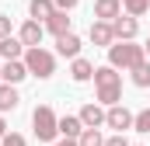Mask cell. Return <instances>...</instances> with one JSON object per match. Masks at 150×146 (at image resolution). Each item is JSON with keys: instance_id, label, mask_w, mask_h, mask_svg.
Returning a JSON list of instances; mask_svg holds the SVG:
<instances>
[{"instance_id": "6da1fadb", "label": "cell", "mask_w": 150, "mask_h": 146, "mask_svg": "<svg viewBox=\"0 0 150 146\" xmlns=\"http://www.w3.org/2000/svg\"><path fill=\"white\" fill-rule=\"evenodd\" d=\"M94 87H98V101L105 108H112L122 101V77L112 66H94Z\"/></svg>"}, {"instance_id": "7a4b0ae2", "label": "cell", "mask_w": 150, "mask_h": 146, "mask_svg": "<svg viewBox=\"0 0 150 146\" xmlns=\"http://www.w3.org/2000/svg\"><path fill=\"white\" fill-rule=\"evenodd\" d=\"M140 63H147V49L133 45V42H115L108 49V66L112 70H136Z\"/></svg>"}, {"instance_id": "3957f363", "label": "cell", "mask_w": 150, "mask_h": 146, "mask_svg": "<svg viewBox=\"0 0 150 146\" xmlns=\"http://www.w3.org/2000/svg\"><path fill=\"white\" fill-rule=\"evenodd\" d=\"M32 132H35L38 143H49V146L59 136V118H56V111L49 108V105H38V108L32 111Z\"/></svg>"}, {"instance_id": "277c9868", "label": "cell", "mask_w": 150, "mask_h": 146, "mask_svg": "<svg viewBox=\"0 0 150 146\" xmlns=\"http://www.w3.org/2000/svg\"><path fill=\"white\" fill-rule=\"evenodd\" d=\"M25 66H28V77H38V80H49L56 73V56L49 49H25Z\"/></svg>"}, {"instance_id": "5b68a950", "label": "cell", "mask_w": 150, "mask_h": 146, "mask_svg": "<svg viewBox=\"0 0 150 146\" xmlns=\"http://www.w3.org/2000/svg\"><path fill=\"white\" fill-rule=\"evenodd\" d=\"M133 111L126 108V105H112V108H105V125L108 129H115L119 136H126V129H133Z\"/></svg>"}, {"instance_id": "8992f818", "label": "cell", "mask_w": 150, "mask_h": 146, "mask_svg": "<svg viewBox=\"0 0 150 146\" xmlns=\"http://www.w3.org/2000/svg\"><path fill=\"white\" fill-rule=\"evenodd\" d=\"M112 32H115V42H133L136 32H140V21L129 18V14H119V18L112 21Z\"/></svg>"}, {"instance_id": "52a82bcc", "label": "cell", "mask_w": 150, "mask_h": 146, "mask_svg": "<svg viewBox=\"0 0 150 146\" xmlns=\"http://www.w3.org/2000/svg\"><path fill=\"white\" fill-rule=\"evenodd\" d=\"M42 35H45V25H38V21H25L21 32H18V38H21L25 49H38L42 45Z\"/></svg>"}, {"instance_id": "ba28073f", "label": "cell", "mask_w": 150, "mask_h": 146, "mask_svg": "<svg viewBox=\"0 0 150 146\" xmlns=\"http://www.w3.org/2000/svg\"><path fill=\"white\" fill-rule=\"evenodd\" d=\"M77 118H80V125H84V129H101V125H105V108L91 101V105H84V108H80Z\"/></svg>"}, {"instance_id": "9c48e42d", "label": "cell", "mask_w": 150, "mask_h": 146, "mask_svg": "<svg viewBox=\"0 0 150 146\" xmlns=\"http://www.w3.org/2000/svg\"><path fill=\"white\" fill-rule=\"evenodd\" d=\"M91 42L101 45V49H112L115 45V32L108 21H91Z\"/></svg>"}, {"instance_id": "30bf717a", "label": "cell", "mask_w": 150, "mask_h": 146, "mask_svg": "<svg viewBox=\"0 0 150 146\" xmlns=\"http://www.w3.org/2000/svg\"><path fill=\"white\" fill-rule=\"evenodd\" d=\"M119 14H122V0H98L94 4V21H108L112 25Z\"/></svg>"}, {"instance_id": "8fae6325", "label": "cell", "mask_w": 150, "mask_h": 146, "mask_svg": "<svg viewBox=\"0 0 150 146\" xmlns=\"http://www.w3.org/2000/svg\"><path fill=\"white\" fill-rule=\"evenodd\" d=\"M56 52H59V56H67V59H77V56H80V38H77L74 32L59 35V38H56Z\"/></svg>"}, {"instance_id": "7c38bea8", "label": "cell", "mask_w": 150, "mask_h": 146, "mask_svg": "<svg viewBox=\"0 0 150 146\" xmlns=\"http://www.w3.org/2000/svg\"><path fill=\"white\" fill-rule=\"evenodd\" d=\"M70 77H74L77 84H87V80H94V63H91V59H84V56H77L74 63H70Z\"/></svg>"}, {"instance_id": "4fadbf2b", "label": "cell", "mask_w": 150, "mask_h": 146, "mask_svg": "<svg viewBox=\"0 0 150 146\" xmlns=\"http://www.w3.org/2000/svg\"><path fill=\"white\" fill-rule=\"evenodd\" d=\"M28 77V66H25V59H11V63H4V84H21Z\"/></svg>"}, {"instance_id": "5bb4252c", "label": "cell", "mask_w": 150, "mask_h": 146, "mask_svg": "<svg viewBox=\"0 0 150 146\" xmlns=\"http://www.w3.org/2000/svg\"><path fill=\"white\" fill-rule=\"evenodd\" d=\"M0 56H4V63H11V59H25V45H21V38H0Z\"/></svg>"}, {"instance_id": "9a60e30c", "label": "cell", "mask_w": 150, "mask_h": 146, "mask_svg": "<svg viewBox=\"0 0 150 146\" xmlns=\"http://www.w3.org/2000/svg\"><path fill=\"white\" fill-rule=\"evenodd\" d=\"M28 11H32V21H38V25H45V21L52 18L56 4H52V0H32V4H28Z\"/></svg>"}, {"instance_id": "2e32d148", "label": "cell", "mask_w": 150, "mask_h": 146, "mask_svg": "<svg viewBox=\"0 0 150 146\" xmlns=\"http://www.w3.org/2000/svg\"><path fill=\"white\" fill-rule=\"evenodd\" d=\"M80 132H84V125H80L77 115H63L59 118V136L63 139H80Z\"/></svg>"}, {"instance_id": "e0dca14e", "label": "cell", "mask_w": 150, "mask_h": 146, "mask_svg": "<svg viewBox=\"0 0 150 146\" xmlns=\"http://www.w3.org/2000/svg\"><path fill=\"white\" fill-rule=\"evenodd\" d=\"M45 32H52V35H67L70 32V18H67V11H52V18L45 21Z\"/></svg>"}, {"instance_id": "ac0fdd59", "label": "cell", "mask_w": 150, "mask_h": 146, "mask_svg": "<svg viewBox=\"0 0 150 146\" xmlns=\"http://www.w3.org/2000/svg\"><path fill=\"white\" fill-rule=\"evenodd\" d=\"M18 105H21L18 91H14L11 84H0V115H4V111H14Z\"/></svg>"}, {"instance_id": "d6986e66", "label": "cell", "mask_w": 150, "mask_h": 146, "mask_svg": "<svg viewBox=\"0 0 150 146\" xmlns=\"http://www.w3.org/2000/svg\"><path fill=\"white\" fill-rule=\"evenodd\" d=\"M77 146H105L101 129H84V132H80V139H77Z\"/></svg>"}, {"instance_id": "ffe728a7", "label": "cell", "mask_w": 150, "mask_h": 146, "mask_svg": "<svg viewBox=\"0 0 150 146\" xmlns=\"http://www.w3.org/2000/svg\"><path fill=\"white\" fill-rule=\"evenodd\" d=\"M129 73H133V84H136V87H150V59L140 63L136 70H129Z\"/></svg>"}, {"instance_id": "44dd1931", "label": "cell", "mask_w": 150, "mask_h": 146, "mask_svg": "<svg viewBox=\"0 0 150 146\" xmlns=\"http://www.w3.org/2000/svg\"><path fill=\"white\" fill-rule=\"evenodd\" d=\"M122 7H126L129 18H140V14H147V11H150V0H122Z\"/></svg>"}, {"instance_id": "7402d4cb", "label": "cell", "mask_w": 150, "mask_h": 146, "mask_svg": "<svg viewBox=\"0 0 150 146\" xmlns=\"http://www.w3.org/2000/svg\"><path fill=\"white\" fill-rule=\"evenodd\" d=\"M133 129H136V132H150V108H143L133 118Z\"/></svg>"}, {"instance_id": "603a6c76", "label": "cell", "mask_w": 150, "mask_h": 146, "mask_svg": "<svg viewBox=\"0 0 150 146\" xmlns=\"http://www.w3.org/2000/svg\"><path fill=\"white\" fill-rule=\"evenodd\" d=\"M0 146H25V136H18V132H11V136H4Z\"/></svg>"}, {"instance_id": "cb8c5ba5", "label": "cell", "mask_w": 150, "mask_h": 146, "mask_svg": "<svg viewBox=\"0 0 150 146\" xmlns=\"http://www.w3.org/2000/svg\"><path fill=\"white\" fill-rule=\"evenodd\" d=\"M105 146H129V139H126V136H119V132H115V136H108V139H105Z\"/></svg>"}, {"instance_id": "d4e9b609", "label": "cell", "mask_w": 150, "mask_h": 146, "mask_svg": "<svg viewBox=\"0 0 150 146\" xmlns=\"http://www.w3.org/2000/svg\"><path fill=\"white\" fill-rule=\"evenodd\" d=\"M0 38H11V18L0 14Z\"/></svg>"}, {"instance_id": "484cf974", "label": "cell", "mask_w": 150, "mask_h": 146, "mask_svg": "<svg viewBox=\"0 0 150 146\" xmlns=\"http://www.w3.org/2000/svg\"><path fill=\"white\" fill-rule=\"evenodd\" d=\"M52 4H56V11H74L77 7V0H52Z\"/></svg>"}, {"instance_id": "4316f807", "label": "cell", "mask_w": 150, "mask_h": 146, "mask_svg": "<svg viewBox=\"0 0 150 146\" xmlns=\"http://www.w3.org/2000/svg\"><path fill=\"white\" fill-rule=\"evenodd\" d=\"M7 136V122H4V115H0V139Z\"/></svg>"}, {"instance_id": "83f0119b", "label": "cell", "mask_w": 150, "mask_h": 146, "mask_svg": "<svg viewBox=\"0 0 150 146\" xmlns=\"http://www.w3.org/2000/svg\"><path fill=\"white\" fill-rule=\"evenodd\" d=\"M52 146H77V139H63V143H52Z\"/></svg>"}, {"instance_id": "f1b7e54d", "label": "cell", "mask_w": 150, "mask_h": 146, "mask_svg": "<svg viewBox=\"0 0 150 146\" xmlns=\"http://www.w3.org/2000/svg\"><path fill=\"white\" fill-rule=\"evenodd\" d=\"M143 49H147V56H150V38H147V45H143Z\"/></svg>"}, {"instance_id": "f546056e", "label": "cell", "mask_w": 150, "mask_h": 146, "mask_svg": "<svg viewBox=\"0 0 150 146\" xmlns=\"http://www.w3.org/2000/svg\"><path fill=\"white\" fill-rule=\"evenodd\" d=\"M0 84H4V66H0Z\"/></svg>"}]
</instances>
